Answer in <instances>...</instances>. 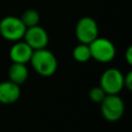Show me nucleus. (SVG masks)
<instances>
[{
  "label": "nucleus",
  "instance_id": "f257e3e1",
  "mask_svg": "<svg viewBox=\"0 0 132 132\" xmlns=\"http://www.w3.org/2000/svg\"><path fill=\"white\" fill-rule=\"evenodd\" d=\"M30 63L33 69L39 75L44 77L52 76L58 69V61L56 56L50 50H46V47L33 51Z\"/></svg>",
  "mask_w": 132,
  "mask_h": 132
},
{
  "label": "nucleus",
  "instance_id": "f03ea898",
  "mask_svg": "<svg viewBox=\"0 0 132 132\" xmlns=\"http://www.w3.org/2000/svg\"><path fill=\"white\" fill-rule=\"evenodd\" d=\"M26 29L22 20L14 15H7L0 21V35L8 41L22 40Z\"/></svg>",
  "mask_w": 132,
  "mask_h": 132
},
{
  "label": "nucleus",
  "instance_id": "7ed1b4c3",
  "mask_svg": "<svg viewBox=\"0 0 132 132\" xmlns=\"http://www.w3.org/2000/svg\"><path fill=\"white\" fill-rule=\"evenodd\" d=\"M100 110L106 121L116 122L124 116L125 104L119 94H110L106 95L100 102Z\"/></svg>",
  "mask_w": 132,
  "mask_h": 132
},
{
  "label": "nucleus",
  "instance_id": "20e7f679",
  "mask_svg": "<svg viewBox=\"0 0 132 132\" xmlns=\"http://www.w3.org/2000/svg\"><path fill=\"white\" fill-rule=\"evenodd\" d=\"M91 59L100 63H108L116 57V46L107 38L97 37L89 43Z\"/></svg>",
  "mask_w": 132,
  "mask_h": 132
},
{
  "label": "nucleus",
  "instance_id": "39448f33",
  "mask_svg": "<svg viewBox=\"0 0 132 132\" xmlns=\"http://www.w3.org/2000/svg\"><path fill=\"white\" fill-rule=\"evenodd\" d=\"M99 29L96 21L91 16L80 18L75 26V36L78 42L89 44L98 37Z\"/></svg>",
  "mask_w": 132,
  "mask_h": 132
},
{
  "label": "nucleus",
  "instance_id": "423d86ee",
  "mask_svg": "<svg viewBox=\"0 0 132 132\" xmlns=\"http://www.w3.org/2000/svg\"><path fill=\"white\" fill-rule=\"evenodd\" d=\"M99 86L106 95L119 94L124 88V75L117 68H108L102 73Z\"/></svg>",
  "mask_w": 132,
  "mask_h": 132
},
{
  "label": "nucleus",
  "instance_id": "0eeeda50",
  "mask_svg": "<svg viewBox=\"0 0 132 132\" xmlns=\"http://www.w3.org/2000/svg\"><path fill=\"white\" fill-rule=\"evenodd\" d=\"M23 39L33 51L44 48L48 43L47 32L39 25L27 28Z\"/></svg>",
  "mask_w": 132,
  "mask_h": 132
},
{
  "label": "nucleus",
  "instance_id": "6e6552de",
  "mask_svg": "<svg viewBox=\"0 0 132 132\" xmlns=\"http://www.w3.org/2000/svg\"><path fill=\"white\" fill-rule=\"evenodd\" d=\"M33 50L25 41L22 40L15 41L9 50V58L13 63L26 64L30 62Z\"/></svg>",
  "mask_w": 132,
  "mask_h": 132
},
{
  "label": "nucleus",
  "instance_id": "1a4fd4ad",
  "mask_svg": "<svg viewBox=\"0 0 132 132\" xmlns=\"http://www.w3.org/2000/svg\"><path fill=\"white\" fill-rule=\"evenodd\" d=\"M21 96L20 86L8 80L0 82V103L11 104L18 101Z\"/></svg>",
  "mask_w": 132,
  "mask_h": 132
},
{
  "label": "nucleus",
  "instance_id": "9d476101",
  "mask_svg": "<svg viewBox=\"0 0 132 132\" xmlns=\"http://www.w3.org/2000/svg\"><path fill=\"white\" fill-rule=\"evenodd\" d=\"M29 75L28 68L26 64L22 63H13L9 66L8 68V78L10 81L16 84V85H22L24 84Z\"/></svg>",
  "mask_w": 132,
  "mask_h": 132
},
{
  "label": "nucleus",
  "instance_id": "9b49d317",
  "mask_svg": "<svg viewBox=\"0 0 132 132\" xmlns=\"http://www.w3.org/2000/svg\"><path fill=\"white\" fill-rule=\"evenodd\" d=\"M72 57L75 61L79 63H85L88 62L91 59V52L89 44L86 43H78L76 46H74L72 51Z\"/></svg>",
  "mask_w": 132,
  "mask_h": 132
},
{
  "label": "nucleus",
  "instance_id": "f8f14e48",
  "mask_svg": "<svg viewBox=\"0 0 132 132\" xmlns=\"http://www.w3.org/2000/svg\"><path fill=\"white\" fill-rule=\"evenodd\" d=\"M22 22L24 23V25L26 26V28H29V27H33V26H36L39 24V21H40V14L37 10L35 9H27L25 10L21 18Z\"/></svg>",
  "mask_w": 132,
  "mask_h": 132
},
{
  "label": "nucleus",
  "instance_id": "ddd939ff",
  "mask_svg": "<svg viewBox=\"0 0 132 132\" xmlns=\"http://www.w3.org/2000/svg\"><path fill=\"white\" fill-rule=\"evenodd\" d=\"M105 96H106V94H105V92L103 91V89L100 86L93 87L89 91V98L95 103H100Z\"/></svg>",
  "mask_w": 132,
  "mask_h": 132
},
{
  "label": "nucleus",
  "instance_id": "4468645a",
  "mask_svg": "<svg viewBox=\"0 0 132 132\" xmlns=\"http://www.w3.org/2000/svg\"><path fill=\"white\" fill-rule=\"evenodd\" d=\"M124 87L128 90H132V71H129L125 76H124Z\"/></svg>",
  "mask_w": 132,
  "mask_h": 132
},
{
  "label": "nucleus",
  "instance_id": "2eb2a0df",
  "mask_svg": "<svg viewBox=\"0 0 132 132\" xmlns=\"http://www.w3.org/2000/svg\"><path fill=\"white\" fill-rule=\"evenodd\" d=\"M125 60L128 65H132V46H128L125 53Z\"/></svg>",
  "mask_w": 132,
  "mask_h": 132
}]
</instances>
